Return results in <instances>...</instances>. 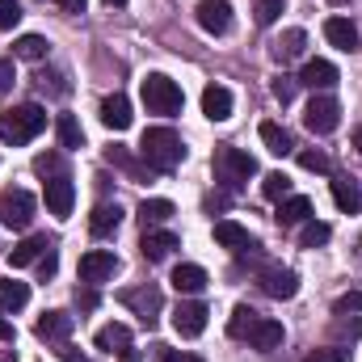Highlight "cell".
<instances>
[{
	"mask_svg": "<svg viewBox=\"0 0 362 362\" xmlns=\"http://www.w3.org/2000/svg\"><path fill=\"white\" fill-rule=\"evenodd\" d=\"M34 173H42V177H64V160H59V152L34 156Z\"/></svg>",
	"mask_w": 362,
	"mask_h": 362,
	"instance_id": "37",
	"label": "cell"
},
{
	"mask_svg": "<svg viewBox=\"0 0 362 362\" xmlns=\"http://www.w3.org/2000/svg\"><path fill=\"white\" fill-rule=\"evenodd\" d=\"M177 215V206L169 202V198H144L139 202V219H144V228H160V223H169Z\"/></svg>",
	"mask_w": 362,
	"mask_h": 362,
	"instance_id": "26",
	"label": "cell"
},
{
	"mask_svg": "<svg viewBox=\"0 0 362 362\" xmlns=\"http://www.w3.org/2000/svg\"><path fill=\"white\" fill-rule=\"evenodd\" d=\"M47 51H51V42H47L42 34H21V38L13 42V55H17V59H30V64H42Z\"/></svg>",
	"mask_w": 362,
	"mask_h": 362,
	"instance_id": "29",
	"label": "cell"
},
{
	"mask_svg": "<svg viewBox=\"0 0 362 362\" xmlns=\"http://www.w3.org/2000/svg\"><path fill=\"white\" fill-rule=\"evenodd\" d=\"M329 4H350V0H329Z\"/></svg>",
	"mask_w": 362,
	"mask_h": 362,
	"instance_id": "53",
	"label": "cell"
},
{
	"mask_svg": "<svg viewBox=\"0 0 362 362\" xmlns=\"http://www.w3.org/2000/svg\"><path fill=\"white\" fill-rule=\"evenodd\" d=\"M333 202H337V211H346V215H358L362 211V189L354 177H333Z\"/></svg>",
	"mask_w": 362,
	"mask_h": 362,
	"instance_id": "23",
	"label": "cell"
},
{
	"mask_svg": "<svg viewBox=\"0 0 362 362\" xmlns=\"http://www.w3.org/2000/svg\"><path fill=\"white\" fill-rule=\"evenodd\" d=\"M325 38L337 47V51H358V25L350 17H329L325 21Z\"/></svg>",
	"mask_w": 362,
	"mask_h": 362,
	"instance_id": "18",
	"label": "cell"
},
{
	"mask_svg": "<svg viewBox=\"0 0 362 362\" xmlns=\"http://www.w3.org/2000/svg\"><path fill=\"white\" fill-rule=\"evenodd\" d=\"M354 148H358V156H362V127H354Z\"/></svg>",
	"mask_w": 362,
	"mask_h": 362,
	"instance_id": "51",
	"label": "cell"
},
{
	"mask_svg": "<svg viewBox=\"0 0 362 362\" xmlns=\"http://www.w3.org/2000/svg\"><path fill=\"white\" fill-rule=\"evenodd\" d=\"M303 362H350V350H337V346H325V350H312Z\"/></svg>",
	"mask_w": 362,
	"mask_h": 362,
	"instance_id": "41",
	"label": "cell"
},
{
	"mask_svg": "<svg viewBox=\"0 0 362 362\" xmlns=\"http://www.w3.org/2000/svg\"><path fill=\"white\" fill-rule=\"evenodd\" d=\"M131 118H135V114H131V101H127L122 93H114V97L101 101V122H105L110 131H127Z\"/></svg>",
	"mask_w": 362,
	"mask_h": 362,
	"instance_id": "21",
	"label": "cell"
},
{
	"mask_svg": "<svg viewBox=\"0 0 362 362\" xmlns=\"http://www.w3.org/2000/svg\"><path fill=\"white\" fill-rule=\"evenodd\" d=\"M139 249H144L148 262H165L173 249H181V240H177V232H169V228H144Z\"/></svg>",
	"mask_w": 362,
	"mask_h": 362,
	"instance_id": "13",
	"label": "cell"
},
{
	"mask_svg": "<svg viewBox=\"0 0 362 362\" xmlns=\"http://www.w3.org/2000/svg\"><path fill=\"white\" fill-rule=\"evenodd\" d=\"M139 93H144L148 114H165V118H173V114H181V105H185L181 85L177 81H169L165 72H148V76L139 81Z\"/></svg>",
	"mask_w": 362,
	"mask_h": 362,
	"instance_id": "3",
	"label": "cell"
},
{
	"mask_svg": "<svg viewBox=\"0 0 362 362\" xmlns=\"http://www.w3.org/2000/svg\"><path fill=\"white\" fill-rule=\"evenodd\" d=\"M262 194H266L270 202L291 198V177H286V173H266V177H262Z\"/></svg>",
	"mask_w": 362,
	"mask_h": 362,
	"instance_id": "36",
	"label": "cell"
},
{
	"mask_svg": "<svg viewBox=\"0 0 362 362\" xmlns=\"http://www.w3.org/2000/svg\"><path fill=\"white\" fill-rule=\"evenodd\" d=\"M114 274H118V257H114L110 249H89V253L81 257V282H89V286L114 278Z\"/></svg>",
	"mask_w": 362,
	"mask_h": 362,
	"instance_id": "10",
	"label": "cell"
},
{
	"mask_svg": "<svg viewBox=\"0 0 362 362\" xmlns=\"http://www.w3.org/2000/svg\"><path fill=\"white\" fill-rule=\"evenodd\" d=\"M76 303H81V312H93L97 303H101V295H97V286L85 282V291H76Z\"/></svg>",
	"mask_w": 362,
	"mask_h": 362,
	"instance_id": "45",
	"label": "cell"
},
{
	"mask_svg": "<svg viewBox=\"0 0 362 362\" xmlns=\"http://www.w3.org/2000/svg\"><path fill=\"white\" fill-rule=\"evenodd\" d=\"M148 329L156 325V316H160V308H165V295H160V286H152V282H144V286H131V291H122L118 295Z\"/></svg>",
	"mask_w": 362,
	"mask_h": 362,
	"instance_id": "6",
	"label": "cell"
},
{
	"mask_svg": "<svg viewBox=\"0 0 362 362\" xmlns=\"http://www.w3.org/2000/svg\"><path fill=\"white\" fill-rule=\"evenodd\" d=\"M303 47H308V34L295 25V30H286V34L274 42V59H278V64H291V59H299V55H303Z\"/></svg>",
	"mask_w": 362,
	"mask_h": 362,
	"instance_id": "28",
	"label": "cell"
},
{
	"mask_svg": "<svg viewBox=\"0 0 362 362\" xmlns=\"http://www.w3.org/2000/svg\"><path fill=\"white\" fill-rule=\"evenodd\" d=\"M17 85V68H13V59H0V93H8Z\"/></svg>",
	"mask_w": 362,
	"mask_h": 362,
	"instance_id": "46",
	"label": "cell"
},
{
	"mask_svg": "<svg viewBox=\"0 0 362 362\" xmlns=\"http://www.w3.org/2000/svg\"><path fill=\"white\" fill-rule=\"evenodd\" d=\"M160 362H202L198 354H185V350H160Z\"/></svg>",
	"mask_w": 362,
	"mask_h": 362,
	"instance_id": "47",
	"label": "cell"
},
{
	"mask_svg": "<svg viewBox=\"0 0 362 362\" xmlns=\"http://www.w3.org/2000/svg\"><path fill=\"white\" fill-rule=\"evenodd\" d=\"M215 177L223 189H240L249 177H257V160L245 152V148H232V144H223V148H215Z\"/></svg>",
	"mask_w": 362,
	"mask_h": 362,
	"instance_id": "4",
	"label": "cell"
},
{
	"mask_svg": "<svg viewBox=\"0 0 362 362\" xmlns=\"http://www.w3.org/2000/svg\"><path fill=\"white\" fill-rule=\"evenodd\" d=\"M295 89H299V81H295V76H278V81H274V97H278L282 105H291V101H295Z\"/></svg>",
	"mask_w": 362,
	"mask_h": 362,
	"instance_id": "39",
	"label": "cell"
},
{
	"mask_svg": "<svg viewBox=\"0 0 362 362\" xmlns=\"http://www.w3.org/2000/svg\"><path fill=\"white\" fill-rule=\"evenodd\" d=\"M333 312L337 316H350V312H362V291H346L337 303H333Z\"/></svg>",
	"mask_w": 362,
	"mask_h": 362,
	"instance_id": "40",
	"label": "cell"
},
{
	"mask_svg": "<svg viewBox=\"0 0 362 362\" xmlns=\"http://www.w3.org/2000/svg\"><path fill=\"white\" fill-rule=\"evenodd\" d=\"M55 270H59V253H55V245L38 257V278H55Z\"/></svg>",
	"mask_w": 362,
	"mask_h": 362,
	"instance_id": "44",
	"label": "cell"
},
{
	"mask_svg": "<svg viewBox=\"0 0 362 362\" xmlns=\"http://www.w3.org/2000/svg\"><path fill=\"white\" fill-rule=\"evenodd\" d=\"M253 325H257V312H253V308H245V303H236V308H232V320H228V333H232L236 341H245Z\"/></svg>",
	"mask_w": 362,
	"mask_h": 362,
	"instance_id": "34",
	"label": "cell"
},
{
	"mask_svg": "<svg viewBox=\"0 0 362 362\" xmlns=\"http://www.w3.org/2000/svg\"><path fill=\"white\" fill-rule=\"evenodd\" d=\"M173 286H177V295H198V291H206V270L194 262H181L173 270Z\"/></svg>",
	"mask_w": 362,
	"mask_h": 362,
	"instance_id": "25",
	"label": "cell"
},
{
	"mask_svg": "<svg viewBox=\"0 0 362 362\" xmlns=\"http://www.w3.org/2000/svg\"><path fill=\"white\" fill-rule=\"evenodd\" d=\"M34 194L30 189H8L4 198H0V223L4 228H30V219H34Z\"/></svg>",
	"mask_w": 362,
	"mask_h": 362,
	"instance_id": "7",
	"label": "cell"
},
{
	"mask_svg": "<svg viewBox=\"0 0 362 362\" xmlns=\"http://www.w3.org/2000/svg\"><path fill=\"white\" fill-rule=\"evenodd\" d=\"M21 21V4L17 0H0V30H13Z\"/></svg>",
	"mask_w": 362,
	"mask_h": 362,
	"instance_id": "43",
	"label": "cell"
},
{
	"mask_svg": "<svg viewBox=\"0 0 362 362\" xmlns=\"http://www.w3.org/2000/svg\"><path fill=\"white\" fill-rule=\"evenodd\" d=\"M118 362H144V358H139V350H122V354H118Z\"/></svg>",
	"mask_w": 362,
	"mask_h": 362,
	"instance_id": "50",
	"label": "cell"
},
{
	"mask_svg": "<svg viewBox=\"0 0 362 362\" xmlns=\"http://www.w3.org/2000/svg\"><path fill=\"white\" fill-rule=\"evenodd\" d=\"M329 236H333V228L325 223V219H308V223H299V245L303 249H320V245H329Z\"/></svg>",
	"mask_w": 362,
	"mask_h": 362,
	"instance_id": "32",
	"label": "cell"
},
{
	"mask_svg": "<svg viewBox=\"0 0 362 362\" xmlns=\"http://www.w3.org/2000/svg\"><path fill=\"white\" fill-rule=\"evenodd\" d=\"M303 122H308L312 135H333L337 122H341V105H337V97H333V93H316V97L308 101V110H303Z\"/></svg>",
	"mask_w": 362,
	"mask_h": 362,
	"instance_id": "5",
	"label": "cell"
},
{
	"mask_svg": "<svg viewBox=\"0 0 362 362\" xmlns=\"http://www.w3.org/2000/svg\"><path fill=\"white\" fill-rule=\"evenodd\" d=\"M105 4H114V8H122V4H127V0H105Z\"/></svg>",
	"mask_w": 362,
	"mask_h": 362,
	"instance_id": "52",
	"label": "cell"
},
{
	"mask_svg": "<svg viewBox=\"0 0 362 362\" xmlns=\"http://www.w3.org/2000/svg\"><path fill=\"white\" fill-rule=\"evenodd\" d=\"M139 156L152 173H173L181 160H185V144L173 127H148L144 139H139Z\"/></svg>",
	"mask_w": 362,
	"mask_h": 362,
	"instance_id": "1",
	"label": "cell"
},
{
	"mask_svg": "<svg viewBox=\"0 0 362 362\" xmlns=\"http://www.w3.org/2000/svg\"><path fill=\"white\" fill-rule=\"evenodd\" d=\"M202 114L211 122H228L232 118V93L223 89V85H206L202 89Z\"/></svg>",
	"mask_w": 362,
	"mask_h": 362,
	"instance_id": "19",
	"label": "cell"
},
{
	"mask_svg": "<svg viewBox=\"0 0 362 362\" xmlns=\"http://www.w3.org/2000/svg\"><path fill=\"white\" fill-rule=\"evenodd\" d=\"M206 303L202 299H181L177 312H173V329H177V337L185 341H194V337H202V329H206Z\"/></svg>",
	"mask_w": 362,
	"mask_h": 362,
	"instance_id": "8",
	"label": "cell"
},
{
	"mask_svg": "<svg viewBox=\"0 0 362 362\" xmlns=\"http://www.w3.org/2000/svg\"><path fill=\"white\" fill-rule=\"evenodd\" d=\"M282 13V0H257V25H274Z\"/></svg>",
	"mask_w": 362,
	"mask_h": 362,
	"instance_id": "42",
	"label": "cell"
},
{
	"mask_svg": "<svg viewBox=\"0 0 362 362\" xmlns=\"http://www.w3.org/2000/svg\"><path fill=\"white\" fill-rule=\"evenodd\" d=\"M55 135H59V148H64V152L85 148V131H81V122H76L72 114H59V118H55Z\"/></svg>",
	"mask_w": 362,
	"mask_h": 362,
	"instance_id": "30",
	"label": "cell"
},
{
	"mask_svg": "<svg viewBox=\"0 0 362 362\" xmlns=\"http://www.w3.org/2000/svg\"><path fill=\"white\" fill-rule=\"evenodd\" d=\"M253 350H278L282 346V320H270V316H257V325L249 329L245 337Z\"/></svg>",
	"mask_w": 362,
	"mask_h": 362,
	"instance_id": "20",
	"label": "cell"
},
{
	"mask_svg": "<svg viewBox=\"0 0 362 362\" xmlns=\"http://www.w3.org/2000/svg\"><path fill=\"white\" fill-rule=\"evenodd\" d=\"M194 17H198V25L206 34H228L232 30V4L228 0H198Z\"/></svg>",
	"mask_w": 362,
	"mask_h": 362,
	"instance_id": "11",
	"label": "cell"
},
{
	"mask_svg": "<svg viewBox=\"0 0 362 362\" xmlns=\"http://www.w3.org/2000/svg\"><path fill=\"white\" fill-rule=\"evenodd\" d=\"M93 346L105 350V354H122V350H131V329L127 325H105V329H97Z\"/></svg>",
	"mask_w": 362,
	"mask_h": 362,
	"instance_id": "24",
	"label": "cell"
},
{
	"mask_svg": "<svg viewBox=\"0 0 362 362\" xmlns=\"http://www.w3.org/2000/svg\"><path fill=\"white\" fill-rule=\"evenodd\" d=\"M274 219H278V228H299V223H308V219H312V198H308V194L282 198L278 211H274Z\"/></svg>",
	"mask_w": 362,
	"mask_h": 362,
	"instance_id": "15",
	"label": "cell"
},
{
	"mask_svg": "<svg viewBox=\"0 0 362 362\" xmlns=\"http://www.w3.org/2000/svg\"><path fill=\"white\" fill-rule=\"evenodd\" d=\"M262 144H266V152H274V156H286L295 148L291 144V131L278 127V122H262Z\"/></svg>",
	"mask_w": 362,
	"mask_h": 362,
	"instance_id": "33",
	"label": "cell"
},
{
	"mask_svg": "<svg viewBox=\"0 0 362 362\" xmlns=\"http://www.w3.org/2000/svg\"><path fill=\"white\" fill-rule=\"evenodd\" d=\"M85 4H89V0H59V8H64V13H72V17H76V13H85Z\"/></svg>",
	"mask_w": 362,
	"mask_h": 362,
	"instance_id": "48",
	"label": "cell"
},
{
	"mask_svg": "<svg viewBox=\"0 0 362 362\" xmlns=\"http://www.w3.org/2000/svg\"><path fill=\"white\" fill-rule=\"evenodd\" d=\"M72 312H64V308H55V312H42L38 316V325H34V333L42 337V341H68V333H72Z\"/></svg>",
	"mask_w": 362,
	"mask_h": 362,
	"instance_id": "16",
	"label": "cell"
},
{
	"mask_svg": "<svg viewBox=\"0 0 362 362\" xmlns=\"http://www.w3.org/2000/svg\"><path fill=\"white\" fill-rule=\"evenodd\" d=\"M47 249H51V240H47V236H25L21 245H13V253H8V266H13V270H21V266H34V262H38Z\"/></svg>",
	"mask_w": 362,
	"mask_h": 362,
	"instance_id": "22",
	"label": "cell"
},
{
	"mask_svg": "<svg viewBox=\"0 0 362 362\" xmlns=\"http://www.w3.org/2000/svg\"><path fill=\"white\" fill-rule=\"evenodd\" d=\"M118 223H122V206L118 202H97L89 215V232L101 240V236H114L118 232Z\"/></svg>",
	"mask_w": 362,
	"mask_h": 362,
	"instance_id": "17",
	"label": "cell"
},
{
	"mask_svg": "<svg viewBox=\"0 0 362 362\" xmlns=\"http://www.w3.org/2000/svg\"><path fill=\"white\" fill-rule=\"evenodd\" d=\"M72 206H76V185L68 181V173L64 177H47V211L55 219H68Z\"/></svg>",
	"mask_w": 362,
	"mask_h": 362,
	"instance_id": "12",
	"label": "cell"
},
{
	"mask_svg": "<svg viewBox=\"0 0 362 362\" xmlns=\"http://www.w3.org/2000/svg\"><path fill=\"white\" fill-rule=\"evenodd\" d=\"M25 303H30V286L17 282V278H4V282H0V308H4V312H21Z\"/></svg>",
	"mask_w": 362,
	"mask_h": 362,
	"instance_id": "31",
	"label": "cell"
},
{
	"mask_svg": "<svg viewBox=\"0 0 362 362\" xmlns=\"http://www.w3.org/2000/svg\"><path fill=\"white\" fill-rule=\"evenodd\" d=\"M299 165H303L308 173H329V169H333V160H329L320 148H316V152H299Z\"/></svg>",
	"mask_w": 362,
	"mask_h": 362,
	"instance_id": "38",
	"label": "cell"
},
{
	"mask_svg": "<svg viewBox=\"0 0 362 362\" xmlns=\"http://www.w3.org/2000/svg\"><path fill=\"white\" fill-rule=\"evenodd\" d=\"M13 337H17V333H13V325H8V320L0 316V341H13Z\"/></svg>",
	"mask_w": 362,
	"mask_h": 362,
	"instance_id": "49",
	"label": "cell"
},
{
	"mask_svg": "<svg viewBox=\"0 0 362 362\" xmlns=\"http://www.w3.org/2000/svg\"><path fill=\"white\" fill-rule=\"evenodd\" d=\"M0 362H4V358H0Z\"/></svg>",
	"mask_w": 362,
	"mask_h": 362,
	"instance_id": "54",
	"label": "cell"
},
{
	"mask_svg": "<svg viewBox=\"0 0 362 362\" xmlns=\"http://www.w3.org/2000/svg\"><path fill=\"white\" fill-rule=\"evenodd\" d=\"M42 131H47V110H42L38 101L13 105V110H4V114H0V139H4V144H13V148H21V144L38 139Z\"/></svg>",
	"mask_w": 362,
	"mask_h": 362,
	"instance_id": "2",
	"label": "cell"
},
{
	"mask_svg": "<svg viewBox=\"0 0 362 362\" xmlns=\"http://www.w3.org/2000/svg\"><path fill=\"white\" fill-rule=\"evenodd\" d=\"M257 286H262L270 299H295V295H299V274L286 270V266H262Z\"/></svg>",
	"mask_w": 362,
	"mask_h": 362,
	"instance_id": "9",
	"label": "cell"
},
{
	"mask_svg": "<svg viewBox=\"0 0 362 362\" xmlns=\"http://www.w3.org/2000/svg\"><path fill=\"white\" fill-rule=\"evenodd\" d=\"M295 81H299V85H308L312 93H329L341 76H337V68H333L329 59H308V64H303V72H299Z\"/></svg>",
	"mask_w": 362,
	"mask_h": 362,
	"instance_id": "14",
	"label": "cell"
},
{
	"mask_svg": "<svg viewBox=\"0 0 362 362\" xmlns=\"http://www.w3.org/2000/svg\"><path fill=\"white\" fill-rule=\"evenodd\" d=\"M105 160H110V165H118V169H127L131 177H144V173H152V169H148V165H139V160H135L127 148H105Z\"/></svg>",
	"mask_w": 362,
	"mask_h": 362,
	"instance_id": "35",
	"label": "cell"
},
{
	"mask_svg": "<svg viewBox=\"0 0 362 362\" xmlns=\"http://www.w3.org/2000/svg\"><path fill=\"white\" fill-rule=\"evenodd\" d=\"M215 245H223V249L240 253V249H245V245H253V240H249V228H240L236 219H219V223H215Z\"/></svg>",
	"mask_w": 362,
	"mask_h": 362,
	"instance_id": "27",
	"label": "cell"
}]
</instances>
